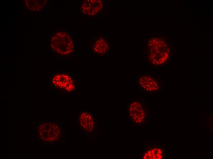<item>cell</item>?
<instances>
[{
  "label": "cell",
  "instance_id": "obj_3",
  "mask_svg": "<svg viewBox=\"0 0 213 159\" xmlns=\"http://www.w3.org/2000/svg\"><path fill=\"white\" fill-rule=\"evenodd\" d=\"M137 84L142 91L149 93L155 92L161 89L163 83L160 78L156 75L141 74L137 77Z\"/></svg>",
  "mask_w": 213,
  "mask_h": 159
},
{
  "label": "cell",
  "instance_id": "obj_5",
  "mask_svg": "<svg viewBox=\"0 0 213 159\" xmlns=\"http://www.w3.org/2000/svg\"><path fill=\"white\" fill-rule=\"evenodd\" d=\"M94 119L93 115L90 111L82 110L79 112L78 122L80 128L85 132H92L95 127Z\"/></svg>",
  "mask_w": 213,
  "mask_h": 159
},
{
  "label": "cell",
  "instance_id": "obj_2",
  "mask_svg": "<svg viewBox=\"0 0 213 159\" xmlns=\"http://www.w3.org/2000/svg\"><path fill=\"white\" fill-rule=\"evenodd\" d=\"M153 43L148 45V58L152 65L160 66L166 62L168 58L169 50L166 44Z\"/></svg>",
  "mask_w": 213,
  "mask_h": 159
},
{
  "label": "cell",
  "instance_id": "obj_1",
  "mask_svg": "<svg viewBox=\"0 0 213 159\" xmlns=\"http://www.w3.org/2000/svg\"><path fill=\"white\" fill-rule=\"evenodd\" d=\"M80 83L78 77L70 72L60 71L54 72L50 76L49 85L55 91L72 94L77 92Z\"/></svg>",
  "mask_w": 213,
  "mask_h": 159
},
{
  "label": "cell",
  "instance_id": "obj_7",
  "mask_svg": "<svg viewBox=\"0 0 213 159\" xmlns=\"http://www.w3.org/2000/svg\"><path fill=\"white\" fill-rule=\"evenodd\" d=\"M162 150L158 148H153L147 151L143 155V158L162 159Z\"/></svg>",
  "mask_w": 213,
  "mask_h": 159
},
{
  "label": "cell",
  "instance_id": "obj_4",
  "mask_svg": "<svg viewBox=\"0 0 213 159\" xmlns=\"http://www.w3.org/2000/svg\"><path fill=\"white\" fill-rule=\"evenodd\" d=\"M127 113L130 121L134 124L143 123L147 116L145 106L139 100L131 102L128 106Z\"/></svg>",
  "mask_w": 213,
  "mask_h": 159
},
{
  "label": "cell",
  "instance_id": "obj_6",
  "mask_svg": "<svg viewBox=\"0 0 213 159\" xmlns=\"http://www.w3.org/2000/svg\"><path fill=\"white\" fill-rule=\"evenodd\" d=\"M110 44L106 41L98 40L93 45L92 53L100 57L107 55L111 50Z\"/></svg>",
  "mask_w": 213,
  "mask_h": 159
}]
</instances>
